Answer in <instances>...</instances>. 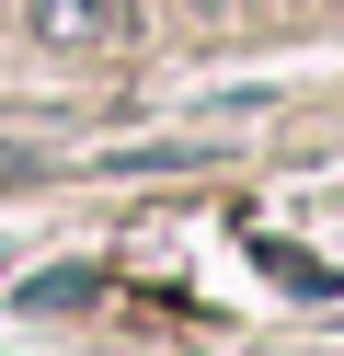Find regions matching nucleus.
Listing matches in <instances>:
<instances>
[{"instance_id":"f257e3e1","label":"nucleus","mask_w":344,"mask_h":356,"mask_svg":"<svg viewBox=\"0 0 344 356\" xmlns=\"http://www.w3.org/2000/svg\"><path fill=\"white\" fill-rule=\"evenodd\" d=\"M46 47H126L138 35V0H23Z\"/></svg>"},{"instance_id":"f03ea898","label":"nucleus","mask_w":344,"mask_h":356,"mask_svg":"<svg viewBox=\"0 0 344 356\" xmlns=\"http://www.w3.org/2000/svg\"><path fill=\"white\" fill-rule=\"evenodd\" d=\"M183 12H218V0H183Z\"/></svg>"}]
</instances>
